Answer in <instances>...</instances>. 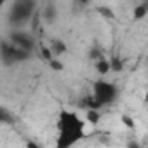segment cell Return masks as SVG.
I'll return each mask as SVG.
<instances>
[{
  "label": "cell",
  "instance_id": "30bf717a",
  "mask_svg": "<svg viewBox=\"0 0 148 148\" xmlns=\"http://www.w3.org/2000/svg\"><path fill=\"white\" fill-rule=\"evenodd\" d=\"M146 14H148V2H141L134 7V21L146 18Z\"/></svg>",
  "mask_w": 148,
  "mask_h": 148
},
{
  "label": "cell",
  "instance_id": "d6986e66",
  "mask_svg": "<svg viewBox=\"0 0 148 148\" xmlns=\"http://www.w3.org/2000/svg\"><path fill=\"white\" fill-rule=\"evenodd\" d=\"M26 148H40V145L35 141H26Z\"/></svg>",
  "mask_w": 148,
  "mask_h": 148
},
{
  "label": "cell",
  "instance_id": "e0dca14e",
  "mask_svg": "<svg viewBox=\"0 0 148 148\" xmlns=\"http://www.w3.org/2000/svg\"><path fill=\"white\" fill-rule=\"evenodd\" d=\"M120 120H122V124H124L127 129H134V125H136L134 119H131L129 115H122V117H120Z\"/></svg>",
  "mask_w": 148,
  "mask_h": 148
},
{
  "label": "cell",
  "instance_id": "9a60e30c",
  "mask_svg": "<svg viewBox=\"0 0 148 148\" xmlns=\"http://www.w3.org/2000/svg\"><path fill=\"white\" fill-rule=\"evenodd\" d=\"M40 54H42V58L45 59V61H51L54 56H52V52H51V49L47 47V45H44V44H40Z\"/></svg>",
  "mask_w": 148,
  "mask_h": 148
},
{
  "label": "cell",
  "instance_id": "ffe728a7",
  "mask_svg": "<svg viewBox=\"0 0 148 148\" xmlns=\"http://www.w3.org/2000/svg\"><path fill=\"white\" fill-rule=\"evenodd\" d=\"M2 5H4V2H2V0H0V7H2Z\"/></svg>",
  "mask_w": 148,
  "mask_h": 148
},
{
  "label": "cell",
  "instance_id": "6da1fadb",
  "mask_svg": "<svg viewBox=\"0 0 148 148\" xmlns=\"http://www.w3.org/2000/svg\"><path fill=\"white\" fill-rule=\"evenodd\" d=\"M86 120L77 112L63 110L58 117V138L56 148H73L79 141L86 139Z\"/></svg>",
  "mask_w": 148,
  "mask_h": 148
},
{
  "label": "cell",
  "instance_id": "ac0fdd59",
  "mask_svg": "<svg viewBox=\"0 0 148 148\" xmlns=\"http://www.w3.org/2000/svg\"><path fill=\"white\" fill-rule=\"evenodd\" d=\"M96 11H98V12H101L103 16H106V18H110V19L113 18V11H112L110 7H105V5H99V7H98Z\"/></svg>",
  "mask_w": 148,
  "mask_h": 148
},
{
  "label": "cell",
  "instance_id": "2e32d148",
  "mask_svg": "<svg viewBox=\"0 0 148 148\" xmlns=\"http://www.w3.org/2000/svg\"><path fill=\"white\" fill-rule=\"evenodd\" d=\"M89 58H91L92 61H99V59H103L105 56H103V52H101L99 49H96V47H94V49H91V51H89Z\"/></svg>",
  "mask_w": 148,
  "mask_h": 148
},
{
  "label": "cell",
  "instance_id": "5b68a950",
  "mask_svg": "<svg viewBox=\"0 0 148 148\" xmlns=\"http://www.w3.org/2000/svg\"><path fill=\"white\" fill-rule=\"evenodd\" d=\"M16 51L18 47H14L9 40H0V59H2V63L5 66H11L16 61Z\"/></svg>",
  "mask_w": 148,
  "mask_h": 148
},
{
  "label": "cell",
  "instance_id": "52a82bcc",
  "mask_svg": "<svg viewBox=\"0 0 148 148\" xmlns=\"http://www.w3.org/2000/svg\"><path fill=\"white\" fill-rule=\"evenodd\" d=\"M49 49H51V52H52L54 58H58V56H61V54H64L68 51L66 44L63 40H59V38H52L51 44H49Z\"/></svg>",
  "mask_w": 148,
  "mask_h": 148
},
{
  "label": "cell",
  "instance_id": "9c48e42d",
  "mask_svg": "<svg viewBox=\"0 0 148 148\" xmlns=\"http://www.w3.org/2000/svg\"><path fill=\"white\" fill-rule=\"evenodd\" d=\"M86 124H89V125H98L99 124V120H101V113H99V110H86Z\"/></svg>",
  "mask_w": 148,
  "mask_h": 148
},
{
  "label": "cell",
  "instance_id": "7c38bea8",
  "mask_svg": "<svg viewBox=\"0 0 148 148\" xmlns=\"http://www.w3.org/2000/svg\"><path fill=\"white\" fill-rule=\"evenodd\" d=\"M96 70H98L99 75H106V73H110V63H108V59L103 58V59L96 61Z\"/></svg>",
  "mask_w": 148,
  "mask_h": 148
},
{
  "label": "cell",
  "instance_id": "4fadbf2b",
  "mask_svg": "<svg viewBox=\"0 0 148 148\" xmlns=\"http://www.w3.org/2000/svg\"><path fill=\"white\" fill-rule=\"evenodd\" d=\"M82 108H86V110H99L101 106L96 103V99L92 96H86L82 99Z\"/></svg>",
  "mask_w": 148,
  "mask_h": 148
},
{
  "label": "cell",
  "instance_id": "5bb4252c",
  "mask_svg": "<svg viewBox=\"0 0 148 148\" xmlns=\"http://www.w3.org/2000/svg\"><path fill=\"white\" fill-rule=\"evenodd\" d=\"M47 64H49V68L54 70V71H63V70H64V64H63L58 58H52L51 61H47Z\"/></svg>",
  "mask_w": 148,
  "mask_h": 148
},
{
  "label": "cell",
  "instance_id": "ba28073f",
  "mask_svg": "<svg viewBox=\"0 0 148 148\" xmlns=\"http://www.w3.org/2000/svg\"><path fill=\"white\" fill-rule=\"evenodd\" d=\"M14 122H16L14 113L9 108H5V106H0V124H9V125H12Z\"/></svg>",
  "mask_w": 148,
  "mask_h": 148
},
{
  "label": "cell",
  "instance_id": "277c9868",
  "mask_svg": "<svg viewBox=\"0 0 148 148\" xmlns=\"http://www.w3.org/2000/svg\"><path fill=\"white\" fill-rule=\"evenodd\" d=\"M9 42L14 47L21 49V51H26V52H33V49H35V38H33V35L28 33V32H25L23 28L21 30H12L9 33Z\"/></svg>",
  "mask_w": 148,
  "mask_h": 148
},
{
  "label": "cell",
  "instance_id": "44dd1931",
  "mask_svg": "<svg viewBox=\"0 0 148 148\" xmlns=\"http://www.w3.org/2000/svg\"><path fill=\"white\" fill-rule=\"evenodd\" d=\"M141 148H145V146H141Z\"/></svg>",
  "mask_w": 148,
  "mask_h": 148
},
{
  "label": "cell",
  "instance_id": "7a4b0ae2",
  "mask_svg": "<svg viewBox=\"0 0 148 148\" xmlns=\"http://www.w3.org/2000/svg\"><path fill=\"white\" fill-rule=\"evenodd\" d=\"M37 11V4L33 0H16L11 4L9 14H7V21L11 26H14V30H21L23 25H26Z\"/></svg>",
  "mask_w": 148,
  "mask_h": 148
},
{
  "label": "cell",
  "instance_id": "8992f818",
  "mask_svg": "<svg viewBox=\"0 0 148 148\" xmlns=\"http://www.w3.org/2000/svg\"><path fill=\"white\" fill-rule=\"evenodd\" d=\"M40 16H42V19L45 21V23H54L56 21V18H58V9H56V4H45L44 5V9H42V12H40Z\"/></svg>",
  "mask_w": 148,
  "mask_h": 148
},
{
  "label": "cell",
  "instance_id": "3957f363",
  "mask_svg": "<svg viewBox=\"0 0 148 148\" xmlns=\"http://www.w3.org/2000/svg\"><path fill=\"white\" fill-rule=\"evenodd\" d=\"M117 94H119V89L113 82H108V80H96L92 84V98L96 99V103L99 106H106V105H112L115 99H117Z\"/></svg>",
  "mask_w": 148,
  "mask_h": 148
},
{
  "label": "cell",
  "instance_id": "8fae6325",
  "mask_svg": "<svg viewBox=\"0 0 148 148\" xmlns=\"http://www.w3.org/2000/svg\"><path fill=\"white\" fill-rule=\"evenodd\" d=\"M108 63H110V71H115V73L124 71V61H122L119 56H112V58L108 59Z\"/></svg>",
  "mask_w": 148,
  "mask_h": 148
}]
</instances>
